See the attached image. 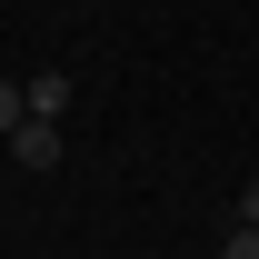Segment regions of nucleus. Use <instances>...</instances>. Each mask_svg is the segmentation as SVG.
<instances>
[{"mask_svg":"<svg viewBox=\"0 0 259 259\" xmlns=\"http://www.w3.org/2000/svg\"><path fill=\"white\" fill-rule=\"evenodd\" d=\"M10 160L20 169H60V120H20L10 130Z\"/></svg>","mask_w":259,"mask_h":259,"instance_id":"nucleus-1","label":"nucleus"},{"mask_svg":"<svg viewBox=\"0 0 259 259\" xmlns=\"http://www.w3.org/2000/svg\"><path fill=\"white\" fill-rule=\"evenodd\" d=\"M229 220H249V229H259V180H249L239 199H229Z\"/></svg>","mask_w":259,"mask_h":259,"instance_id":"nucleus-5","label":"nucleus"},{"mask_svg":"<svg viewBox=\"0 0 259 259\" xmlns=\"http://www.w3.org/2000/svg\"><path fill=\"white\" fill-rule=\"evenodd\" d=\"M20 90H30V120H60L70 110V70H30Z\"/></svg>","mask_w":259,"mask_h":259,"instance_id":"nucleus-2","label":"nucleus"},{"mask_svg":"<svg viewBox=\"0 0 259 259\" xmlns=\"http://www.w3.org/2000/svg\"><path fill=\"white\" fill-rule=\"evenodd\" d=\"M20 120H30V90H20V80H0V140H10Z\"/></svg>","mask_w":259,"mask_h":259,"instance_id":"nucleus-3","label":"nucleus"},{"mask_svg":"<svg viewBox=\"0 0 259 259\" xmlns=\"http://www.w3.org/2000/svg\"><path fill=\"white\" fill-rule=\"evenodd\" d=\"M220 259H259V229H249V220H229V229H220Z\"/></svg>","mask_w":259,"mask_h":259,"instance_id":"nucleus-4","label":"nucleus"}]
</instances>
